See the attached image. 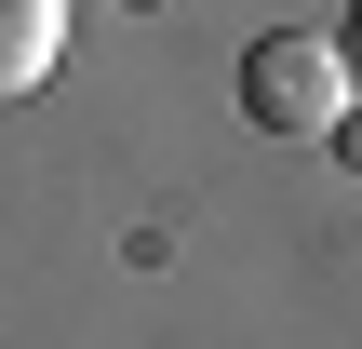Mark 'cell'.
I'll return each instance as SVG.
<instances>
[{
	"label": "cell",
	"instance_id": "cell-3",
	"mask_svg": "<svg viewBox=\"0 0 362 349\" xmlns=\"http://www.w3.org/2000/svg\"><path fill=\"white\" fill-rule=\"evenodd\" d=\"M336 161H349V175H362V108H349V121H336Z\"/></svg>",
	"mask_w": 362,
	"mask_h": 349
},
{
	"label": "cell",
	"instance_id": "cell-4",
	"mask_svg": "<svg viewBox=\"0 0 362 349\" xmlns=\"http://www.w3.org/2000/svg\"><path fill=\"white\" fill-rule=\"evenodd\" d=\"M336 54H349V81H362V0H349V27H336Z\"/></svg>",
	"mask_w": 362,
	"mask_h": 349
},
{
	"label": "cell",
	"instance_id": "cell-2",
	"mask_svg": "<svg viewBox=\"0 0 362 349\" xmlns=\"http://www.w3.org/2000/svg\"><path fill=\"white\" fill-rule=\"evenodd\" d=\"M54 54H67V0H0V108H13V94H40V81H54Z\"/></svg>",
	"mask_w": 362,
	"mask_h": 349
},
{
	"label": "cell",
	"instance_id": "cell-1",
	"mask_svg": "<svg viewBox=\"0 0 362 349\" xmlns=\"http://www.w3.org/2000/svg\"><path fill=\"white\" fill-rule=\"evenodd\" d=\"M362 108L349 54L322 40V27H269V40H242V121L255 135H282V148H336V121Z\"/></svg>",
	"mask_w": 362,
	"mask_h": 349
}]
</instances>
